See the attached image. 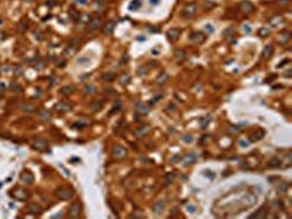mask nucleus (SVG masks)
Wrapping results in <instances>:
<instances>
[{"label":"nucleus","mask_w":292,"mask_h":219,"mask_svg":"<svg viewBox=\"0 0 292 219\" xmlns=\"http://www.w3.org/2000/svg\"><path fill=\"white\" fill-rule=\"evenodd\" d=\"M73 194H75V191L69 187H60L59 190H56V196L61 200H69L73 197Z\"/></svg>","instance_id":"obj_1"},{"label":"nucleus","mask_w":292,"mask_h":219,"mask_svg":"<svg viewBox=\"0 0 292 219\" xmlns=\"http://www.w3.org/2000/svg\"><path fill=\"white\" fill-rule=\"evenodd\" d=\"M10 196H12L13 199H16V200L24 202V200H26V199L29 197V193H28L26 190H24V188H16V190L10 191Z\"/></svg>","instance_id":"obj_2"},{"label":"nucleus","mask_w":292,"mask_h":219,"mask_svg":"<svg viewBox=\"0 0 292 219\" xmlns=\"http://www.w3.org/2000/svg\"><path fill=\"white\" fill-rule=\"evenodd\" d=\"M32 148L37 149V151H47V152H50L48 143H47V140H44V139H35L34 143H32Z\"/></svg>","instance_id":"obj_3"},{"label":"nucleus","mask_w":292,"mask_h":219,"mask_svg":"<svg viewBox=\"0 0 292 219\" xmlns=\"http://www.w3.org/2000/svg\"><path fill=\"white\" fill-rule=\"evenodd\" d=\"M69 212H70V216H73V218H77V216L82 213V204H80V203H77V202L72 203V204H70V209H69Z\"/></svg>","instance_id":"obj_4"},{"label":"nucleus","mask_w":292,"mask_h":219,"mask_svg":"<svg viewBox=\"0 0 292 219\" xmlns=\"http://www.w3.org/2000/svg\"><path fill=\"white\" fill-rule=\"evenodd\" d=\"M26 212H28L29 215H35V216H38V215L43 213V207H41L40 204L32 203V204H28V206H26Z\"/></svg>","instance_id":"obj_5"},{"label":"nucleus","mask_w":292,"mask_h":219,"mask_svg":"<svg viewBox=\"0 0 292 219\" xmlns=\"http://www.w3.org/2000/svg\"><path fill=\"white\" fill-rule=\"evenodd\" d=\"M240 9L243 12H247V13H253L254 12V5L251 2H248V0H244V2L240 3Z\"/></svg>","instance_id":"obj_6"},{"label":"nucleus","mask_w":292,"mask_h":219,"mask_svg":"<svg viewBox=\"0 0 292 219\" xmlns=\"http://www.w3.org/2000/svg\"><path fill=\"white\" fill-rule=\"evenodd\" d=\"M197 12V6L194 5V3H190V5H187L185 8H184V16H187V18H190V16H193L194 13Z\"/></svg>","instance_id":"obj_7"},{"label":"nucleus","mask_w":292,"mask_h":219,"mask_svg":"<svg viewBox=\"0 0 292 219\" xmlns=\"http://www.w3.org/2000/svg\"><path fill=\"white\" fill-rule=\"evenodd\" d=\"M21 181H22L24 184H32V181H34V177H32V174H31V172L25 171V172H22V174H21Z\"/></svg>","instance_id":"obj_8"},{"label":"nucleus","mask_w":292,"mask_h":219,"mask_svg":"<svg viewBox=\"0 0 292 219\" xmlns=\"http://www.w3.org/2000/svg\"><path fill=\"white\" fill-rule=\"evenodd\" d=\"M164 207H165V202L164 200H158V202L153 203V212L156 215H161L164 212Z\"/></svg>","instance_id":"obj_9"},{"label":"nucleus","mask_w":292,"mask_h":219,"mask_svg":"<svg viewBox=\"0 0 292 219\" xmlns=\"http://www.w3.org/2000/svg\"><path fill=\"white\" fill-rule=\"evenodd\" d=\"M196 159H197V156L194 153H188V155H185L183 158V164L184 165H193L194 162H196Z\"/></svg>","instance_id":"obj_10"},{"label":"nucleus","mask_w":292,"mask_h":219,"mask_svg":"<svg viewBox=\"0 0 292 219\" xmlns=\"http://www.w3.org/2000/svg\"><path fill=\"white\" fill-rule=\"evenodd\" d=\"M113 153H114V156H117V158H124V156H126V149L121 148V146H116V148L113 149Z\"/></svg>","instance_id":"obj_11"},{"label":"nucleus","mask_w":292,"mask_h":219,"mask_svg":"<svg viewBox=\"0 0 292 219\" xmlns=\"http://www.w3.org/2000/svg\"><path fill=\"white\" fill-rule=\"evenodd\" d=\"M100 27H101V19H100V18H93V19L89 22V29H91V31L98 29Z\"/></svg>","instance_id":"obj_12"},{"label":"nucleus","mask_w":292,"mask_h":219,"mask_svg":"<svg viewBox=\"0 0 292 219\" xmlns=\"http://www.w3.org/2000/svg\"><path fill=\"white\" fill-rule=\"evenodd\" d=\"M75 92V86L73 85H66V86H63L61 89H60V93L61 95H70V93H73Z\"/></svg>","instance_id":"obj_13"},{"label":"nucleus","mask_w":292,"mask_h":219,"mask_svg":"<svg viewBox=\"0 0 292 219\" xmlns=\"http://www.w3.org/2000/svg\"><path fill=\"white\" fill-rule=\"evenodd\" d=\"M70 108H72V105L69 102H66V101H61V102L57 104V110H59V111H69Z\"/></svg>","instance_id":"obj_14"},{"label":"nucleus","mask_w":292,"mask_h":219,"mask_svg":"<svg viewBox=\"0 0 292 219\" xmlns=\"http://www.w3.org/2000/svg\"><path fill=\"white\" fill-rule=\"evenodd\" d=\"M191 40H193V41L203 43V41H205V34H203V32H193V34H191Z\"/></svg>","instance_id":"obj_15"},{"label":"nucleus","mask_w":292,"mask_h":219,"mask_svg":"<svg viewBox=\"0 0 292 219\" xmlns=\"http://www.w3.org/2000/svg\"><path fill=\"white\" fill-rule=\"evenodd\" d=\"M269 168H280V165H282V161L279 159V158H273V159H270L269 161Z\"/></svg>","instance_id":"obj_16"},{"label":"nucleus","mask_w":292,"mask_h":219,"mask_svg":"<svg viewBox=\"0 0 292 219\" xmlns=\"http://www.w3.org/2000/svg\"><path fill=\"white\" fill-rule=\"evenodd\" d=\"M114 22L113 21H110V22H107L105 25H104V28H102V31H104V34H111L113 32V29H114Z\"/></svg>","instance_id":"obj_17"},{"label":"nucleus","mask_w":292,"mask_h":219,"mask_svg":"<svg viewBox=\"0 0 292 219\" xmlns=\"http://www.w3.org/2000/svg\"><path fill=\"white\" fill-rule=\"evenodd\" d=\"M167 35H168V40H169V41H174V40H177V38H178V35H180V31H178V29H169Z\"/></svg>","instance_id":"obj_18"},{"label":"nucleus","mask_w":292,"mask_h":219,"mask_svg":"<svg viewBox=\"0 0 292 219\" xmlns=\"http://www.w3.org/2000/svg\"><path fill=\"white\" fill-rule=\"evenodd\" d=\"M142 6V0H133V2L129 5V9L130 10H136V9H139Z\"/></svg>","instance_id":"obj_19"},{"label":"nucleus","mask_w":292,"mask_h":219,"mask_svg":"<svg viewBox=\"0 0 292 219\" xmlns=\"http://www.w3.org/2000/svg\"><path fill=\"white\" fill-rule=\"evenodd\" d=\"M272 53H273V47H272V45H266L264 50H263V57L266 59V57L272 56Z\"/></svg>","instance_id":"obj_20"},{"label":"nucleus","mask_w":292,"mask_h":219,"mask_svg":"<svg viewBox=\"0 0 292 219\" xmlns=\"http://www.w3.org/2000/svg\"><path fill=\"white\" fill-rule=\"evenodd\" d=\"M22 111H25V113H32V111H35V107L31 105V104H24V105H22Z\"/></svg>","instance_id":"obj_21"},{"label":"nucleus","mask_w":292,"mask_h":219,"mask_svg":"<svg viewBox=\"0 0 292 219\" xmlns=\"http://www.w3.org/2000/svg\"><path fill=\"white\" fill-rule=\"evenodd\" d=\"M114 77H116V75H114V73H111V72H108V73H104V75H102V79H104L105 82H111V80H114Z\"/></svg>","instance_id":"obj_22"},{"label":"nucleus","mask_w":292,"mask_h":219,"mask_svg":"<svg viewBox=\"0 0 292 219\" xmlns=\"http://www.w3.org/2000/svg\"><path fill=\"white\" fill-rule=\"evenodd\" d=\"M136 110L137 111H142V113H148V107H145V104H136Z\"/></svg>","instance_id":"obj_23"},{"label":"nucleus","mask_w":292,"mask_h":219,"mask_svg":"<svg viewBox=\"0 0 292 219\" xmlns=\"http://www.w3.org/2000/svg\"><path fill=\"white\" fill-rule=\"evenodd\" d=\"M129 82H130V76H129V75H123V76L120 77V83H121V85H127Z\"/></svg>","instance_id":"obj_24"},{"label":"nucleus","mask_w":292,"mask_h":219,"mask_svg":"<svg viewBox=\"0 0 292 219\" xmlns=\"http://www.w3.org/2000/svg\"><path fill=\"white\" fill-rule=\"evenodd\" d=\"M146 133H149V126H145L140 130H137V136H145Z\"/></svg>","instance_id":"obj_25"},{"label":"nucleus","mask_w":292,"mask_h":219,"mask_svg":"<svg viewBox=\"0 0 292 219\" xmlns=\"http://www.w3.org/2000/svg\"><path fill=\"white\" fill-rule=\"evenodd\" d=\"M76 63H77V64H89L91 61H89V59H88V57H80V59H77V60H76Z\"/></svg>","instance_id":"obj_26"},{"label":"nucleus","mask_w":292,"mask_h":219,"mask_svg":"<svg viewBox=\"0 0 292 219\" xmlns=\"http://www.w3.org/2000/svg\"><path fill=\"white\" fill-rule=\"evenodd\" d=\"M95 91H96V88L92 86V85H86V86H85V92H86V93H93Z\"/></svg>","instance_id":"obj_27"},{"label":"nucleus","mask_w":292,"mask_h":219,"mask_svg":"<svg viewBox=\"0 0 292 219\" xmlns=\"http://www.w3.org/2000/svg\"><path fill=\"white\" fill-rule=\"evenodd\" d=\"M288 40H289V34H288V32H283V34L279 37V41H280V43H286Z\"/></svg>","instance_id":"obj_28"},{"label":"nucleus","mask_w":292,"mask_h":219,"mask_svg":"<svg viewBox=\"0 0 292 219\" xmlns=\"http://www.w3.org/2000/svg\"><path fill=\"white\" fill-rule=\"evenodd\" d=\"M259 34H260V35H261V37H267V35H269V34H270V31H269V29H267V28H261V29H260V31H259Z\"/></svg>","instance_id":"obj_29"},{"label":"nucleus","mask_w":292,"mask_h":219,"mask_svg":"<svg viewBox=\"0 0 292 219\" xmlns=\"http://www.w3.org/2000/svg\"><path fill=\"white\" fill-rule=\"evenodd\" d=\"M183 142H185V143H191V142H193V136H191V135H185V136H183Z\"/></svg>","instance_id":"obj_30"},{"label":"nucleus","mask_w":292,"mask_h":219,"mask_svg":"<svg viewBox=\"0 0 292 219\" xmlns=\"http://www.w3.org/2000/svg\"><path fill=\"white\" fill-rule=\"evenodd\" d=\"M203 174H206V177H208V178H210V180H212V178H215V172H213V171H209V169H206V171H203Z\"/></svg>","instance_id":"obj_31"},{"label":"nucleus","mask_w":292,"mask_h":219,"mask_svg":"<svg viewBox=\"0 0 292 219\" xmlns=\"http://www.w3.org/2000/svg\"><path fill=\"white\" fill-rule=\"evenodd\" d=\"M40 116H41L43 120H48V119H50V113H47V111H41Z\"/></svg>","instance_id":"obj_32"},{"label":"nucleus","mask_w":292,"mask_h":219,"mask_svg":"<svg viewBox=\"0 0 292 219\" xmlns=\"http://www.w3.org/2000/svg\"><path fill=\"white\" fill-rule=\"evenodd\" d=\"M101 101L100 102H95V104H92V110H95V111H98V110H101Z\"/></svg>","instance_id":"obj_33"},{"label":"nucleus","mask_w":292,"mask_h":219,"mask_svg":"<svg viewBox=\"0 0 292 219\" xmlns=\"http://www.w3.org/2000/svg\"><path fill=\"white\" fill-rule=\"evenodd\" d=\"M210 120H212V117H210V116H206V119H205V120H202L200 123H202V126H203V127H206V124H208Z\"/></svg>","instance_id":"obj_34"},{"label":"nucleus","mask_w":292,"mask_h":219,"mask_svg":"<svg viewBox=\"0 0 292 219\" xmlns=\"http://www.w3.org/2000/svg\"><path fill=\"white\" fill-rule=\"evenodd\" d=\"M279 22L282 24V18H276V19H272V25H273V27H277V25H279Z\"/></svg>","instance_id":"obj_35"},{"label":"nucleus","mask_w":292,"mask_h":219,"mask_svg":"<svg viewBox=\"0 0 292 219\" xmlns=\"http://www.w3.org/2000/svg\"><path fill=\"white\" fill-rule=\"evenodd\" d=\"M69 13H70V15H72V18H73V19H75V21H77V18H79V13H77V12H76V10H70V12H69Z\"/></svg>","instance_id":"obj_36"},{"label":"nucleus","mask_w":292,"mask_h":219,"mask_svg":"<svg viewBox=\"0 0 292 219\" xmlns=\"http://www.w3.org/2000/svg\"><path fill=\"white\" fill-rule=\"evenodd\" d=\"M229 34H234V29H232V28H229V29H226V31H225V35H224V38H229V37H231Z\"/></svg>","instance_id":"obj_37"},{"label":"nucleus","mask_w":292,"mask_h":219,"mask_svg":"<svg viewBox=\"0 0 292 219\" xmlns=\"http://www.w3.org/2000/svg\"><path fill=\"white\" fill-rule=\"evenodd\" d=\"M175 57H178V60L184 59V51H175Z\"/></svg>","instance_id":"obj_38"},{"label":"nucleus","mask_w":292,"mask_h":219,"mask_svg":"<svg viewBox=\"0 0 292 219\" xmlns=\"http://www.w3.org/2000/svg\"><path fill=\"white\" fill-rule=\"evenodd\" d=\"M10 89H12V91H16V92H19V91H21V86H19V85H16V83H12V85H10Z\"/></svg>","instance_id":"obj_39"},{"label":"nucleus","mask_w":292,"mask_h":219,"mask_svg":"<svg viewBox=\"0 0 292 219\" xmlns=\"http://www.w3.org/2000/svg\"><path fill=\"white\" fill-rule=\"evenodd\" d=\"M19 31H26V22H21V27H19Z\"/></svg>","instance_id":"obj_40"},{"label":"nucleus","mask_w":292,"mask_h":219,"mask_svg":"<svg viewBox=\"0 0 292 219\" xmlns=\"http://www.w3.org/2000/svg\"><path fill=\"white\" fill-rule=\"evenodd\" d=\"M288 190V187H286V184H282L280 187H279V191H282V193H285Z\"/></svg>","instance_id":"obj_41"},{"label":"nucleus","mask_w":292,"mask_h":219,"mask_svg":"<svg viewBox=\"0 0 292 219\" xmlns=\"http://www.w3.org/2000/svg\"><path fill=\"white\" fill-rule=\"evenodd\" d=\"M149 3L153 5V6H158L159 5V0H149Z\"/></svg>","instance_id":"obj_42"},{"label":"nucleus","mask_w":292,"mask_h":219,"mask_svg":"<svg viewBox=\"0 0 292 219\" xmlns=\"http://www.w3.org/2000/svg\"><path fill=\"white\" fill-rule=\"evenodd\" d=\"M187 207H188V210H190L191 213H194V212H196V209H194V206H191V204H190V206H187Z\"/></svg>","instance_id":"obj_43"},{"label":"nucleus","mask_w":292,"mask_h":219,"mask_svg":"<svg viewBox=\"0 0 292 219\" xmlns=\"http://www.w3.org/2000/svg\"><path fill=\"white\" fill-rule=\"evenodd\" d=\"M289 0H279V5H288Z\"/></svg>","instance_id":"obj_44"}]
</instances>
